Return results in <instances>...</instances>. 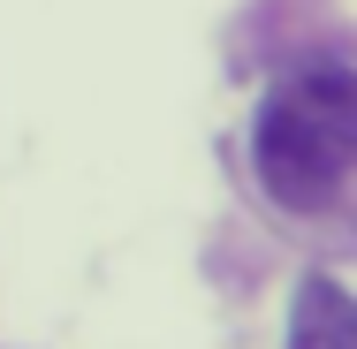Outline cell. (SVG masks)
<instances>
[{
	"mask_svg": "<svg viewBox=\"0 0 357 349\" xmlns=\"http://www.w3.org/2000/svg\"><path fill=\"white\" fill-rule=\"evenodd\" d=\"M357 160V76L342 61L296 69L251 122V167L266 198L289 212H319L342 198Z\"/></svg>",
	"mask_w": 357,
	"mask_h": 349,
	"instance_id": "cell-1",
	"label": "cell"
},
{
	"mask_svg": "<svg viewBox=\"0 0 357 349\" xmlns=\"http://www.w3.org/2000/svg\"><path fill=\"white\" fill-rule=\"evenodd\" d=\"M289 349H357V304L342 281L312 274L289 304Z\"/></svg>",
	"mask_w": 357,
	"mask_h": 349,
	"instance_id": "cell-2",
	"label": "cell"
}]
</instances>
